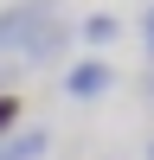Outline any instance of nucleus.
I'll return each mask as SVG.
<instances>
[{
	"mask_svg": "<svg viewBox=\"0 0 154 160\" xmlns=\"http://www.w3.org/2000/svg\"><path fill=\"white\" fill-rule=\"evenodd\" d=\"M51 154V135L45 128H19L13 141H0V160H45Z\"/></svg>",
	"mask_w": 154,
	"mask_h": 160,
	"instance_id": "obj_3",
	"label": "nucleus"
},
{
	"mask_svg": "<svg viewBox=\"0 0 154 160\" xmlns=\"http://www.w3.org/2000/svg\"><path fill=\"white\" fill-rule=\"evenodd\" d=\"M19 96H7V90H0V141H13V128H19Z\"/></svg>",
	"mask_w": 154,
	"mask_h": 160,
	"instance_id": "obj_6",
	"label": "nucleus"
},
{
	"mask_svg": "<svg viewBox=\"0 0 154 160\" xmlns=\"http://www.w3.org/2000/svg\"><path fill=\"white\" fill-rule=\"evenodd\" d=\"M58 26V0H13L7 13H0V51H13V58H32L38 38Z\"/></svg>",
	"mask_w": 154,
	"mask_h": 160,
	"instance_id": "obj_1",
	"label": "nucleus"
},
{
	"mask_svg": "<svg viewBox=\"0 0 154 160\" xmlns=\"http://www.w3.org/2000/svg\"><path fill=\"white\" fill-rule=\"evenodd\" d=\"M116 26H122L116 13H90L77 32H84V45H90V51H103V45H116Z\"/></svg>",
	"mask_w": 154,
	"mask_h": 160,
	"instance_id": "obj_4",
	"label": "nucleus"
},
{
	"mask_svg": "<svg viewBox=\"0 0 154 160\" xmlns=\"http://www.w3.org/2000/svg\"><path fill=\"white\" fill-rule=\"evenodd\" d=\"M109 83H116V64L109 58H84V64L64 71V96H71V102H96Z\"/></svg>",
	"mask_w": 154,
	"mask_h": 160,
	"instance_id": "obj_2",
	"label": "nucleus"
},
{
	"mask_svg": "<svg viewBox=\"0 0 154 160\" xmlns=\"http://www.w3.org/2000/svg\"><path fill=\"white\" fill-rule=\"evenodd\" d=\"M141 45H148V58H154V7H148V19H141Z\"/></svg>",
	"mask_w": 154,
	"mask_h": 160,
	"instance_id": "obj_7",
	"label": "nucleus"
},
{
	"mask_svg": "<svg viewBox=\"0 0 154 160\" xmlns=\"http://www.w3.org/2000/svg\"><path fill=\"white\" fill-rule=\"evenodd\" d=\"M64 45H71V26H64V19H58V26H51V32H45V38H38V51H32V64H51V58H58V51H64Z\"/></svg>",
	"mask_w": 154,
	"mask_h": 160,
	"instance_id": "obj_5",
	"label": "nucleus"
},
{
	"mask_svg": "<svg viewBox=\"0 0 154 160\" xmlns=\"http://www.w3.org/2000/svg\"><path fill=\"white\" fill-rule=\"evenodd\" d=\"M148 160H154V141H148Z\"/></svg>",
	"mask_w": 154,
	"mask_h": 160,
	"instance_id": "obj_8",
	"label": "nucleus"
}]
</instances>
